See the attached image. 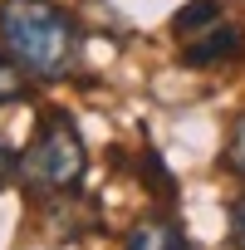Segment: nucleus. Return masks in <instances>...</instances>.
<instances>
[{"instance_id": "obj_1", "label": "nucleus", "mask_w": 245, "mask_h": 250, "mask_svg": "<svg viewBox=\"0 0 245 250\" xmlns=\"http://www.w3.org/2000/svg\"><path fill=\"white\" fill-rule=\"evenodd\" d=\"M0 49L30 83H64L79 74L83 25L59 0H0Z\"/></svg>"}, {"instance_id": "obj_2", "label": "nucleus", "mask_w": 245, "mask_h": 250, "mask_svg": "<svg viewBox=\"0 0 245 250\" xmlns=\"http://www.w3.org/2000/svg\"><path fill=\"white\" fill-rule=\"evenodd\" d=\"M88 147L79 138V123L64 108H44L35 123V138L15 157V182L30 201H69L83 191Z\"/></svg>"}, {"instance_id": "obj_3", "label": "nucleus", "mask_w": 245, "mask_h": 250, "mask_svg": "<svg viewBox=\"0 0 245 250\" xmlns=\"http://www.w3.org/2000/svg\"><path fill=\"white\" fill-rule=\"evenodd\" d=\"M177 44H182V64H186V69H216V64L240 59L245 30L221 15V20H211L206 30H196V35H186V40H177Z\"/></svg>"}, {"instance_id": "obj_4", "label": "nucleus", "mask_w": 245, "mask_h": 250, "mask_svg": "<svg viewBox=\"0 0 245 250\" xmlns=\"http://www.w3.org/2000/svg\"><path fill=\"white\" fill-rule=\"evenodd\" d=\"M122 250H191V240H186V230L172 216H143L128 230V245Z\"/></svg>"}, {"instance_id": "obj_5", "label": "nucleus", "mask_w": 245, "mask_h": 250, "mask_svg": "<svg viewBox=\"0 0 245 250\" xmlns=\"http://www.w3.org/2000/svg\"><path fill=\"white\" fill-rule=\"evenodd\" d=\"M225 10H221V0H191V5H182L177 10V20H172V35L177 40H186V35H196V30H206L211 20H221Z\"/></svg>"}, {"instance_id": "obj_6", "label": "nucleus", "mask_w": 245, "mask_h": 250, "mask_svg": "<svg viewBox=\"0 0 245 250\" xmlns=\"http://www.w3.org/2000/svg\"><path fill=\"white\" fill-rule=\"evenodd\" d=\"M30 93V79L20 74V64L5 54V49H0V108H10V103H20Z\"/></svg>"}, {"instance_id": "obj_7", "label": "nucleus", "mask_w": 245, "mask_h": 250, "mask_svg": "<svg viewBox=\"0 0 245 250\" xmlns=\"http://www.w3.org/2000/svg\"><path fill=\"white\" fill-rule=\"evenodd\" d=\"M147 187H152L162 201H177V182H172V172L162 167V157H157L152 147H147Z\"/></svg>"}, {"instance_id": "obj_8", "label": "nucleus", "mask_w": 245, "mask_h": 250, "mask_svg": "<svg viewBox=\"0 0 245 250\" xmlns=\"http://www.w3.org/2000/svg\"><path fill=\"white\" fill-rule=\"evenodd\" d=\"M225 167L245 182V118H235V128H230V138H225Z\"/></svg>"}, {"instance_id": "obj_9", "label": "nucleus", "mask_w": 245, "mask_h": 250, "mask_svg": "<svg viewBox=\"0 0 245 250\" xmlns=\"http://www.w3.org/2000/svg\"><path fill=\"white\" fill-rule=\"evenodd\" d=\"M225 230H230V245L245 250V191L230 201V226H225Z\"/></svg>"}, {"instance_id": "obj_10", "label": "nucleus", "mask_w": 245, "mask_h": 250, "mask_svg": "<svg viewBox=\"0 0 245 250\" xmlns=\"http://www.w3.org/2000/svg\"><path fill=\"white\" fill-rule=\"evenodd\" d=\"M10 182H15V157H10V147H5V143H0V191H5Z\"/></svg>"}]
</instances>
